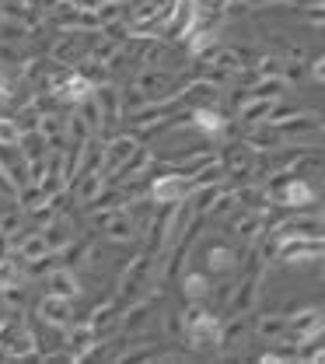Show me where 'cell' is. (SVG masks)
Segmentation results:
<instances>
[{
	"instance_id": "1",
	"label": "cell",
	"mask_w": 325,
	"mask_h": 364,
	"mask_svg": "<svg viewBox=\"0 0 325 364\" xmlns=\"http://www.w3.org/2000/svg\"><path fill=\"white\" fill-rule=\"evenodd\" d=\"M94 221L101 225V231H105V238H109V242H119V245L137 242V235H140V225L133 221V214H130V210H123V207L101 210V214H94Z\"/></svg>"
},
{
	"instance_id": "2",
	"label": "cell",
	"mask_w": 325,
	"mask_h": 364,
	"mask_svg": "<svg viewBox=\"0 0 325 364\" xmlns=\"http://www.w3.org/2000/svg\"><path fill=\"white\" fill-rule=\"evenodd\" d=\"M150 200L158 207H172V203H186V196L192 193V176L186 172H172V176H161V179L150 182Z\"/></svg>"
},
{
	"instance_id": "3",
	"label": "cell",
	"mask_w": 325,
	"mask_h": 364,
	"mask_svg": "<svg viewBox=\"0 0 325 364\" xmlns=\"http://www.w3.org/2000/svg\"><path fill=\"white\" fill-rule=\"evenodd\" d=\"M266 196L277 200L280 207H308V203H315V189H312L308 182L287 179V176H280V182H273V186L266 189Z\"/></svg>"
},
{
	"instance_id": "4",
	"label": "cell",
	"mask_w": 325,
	"mask_h": 364,
	"mask_svg": "<svg viewBox=\"0 0 325 364\" xmlns=\"http://www.w3.org/2000/svg\"><path fill=\"white\" fill-rule=\"evenodd\" d=\"M140 144H137V136H130V134H123V136H116V140H109V147H105V161H101V176H105V182L112 179L126 161H130V154L137 151Z\"/></svg>"
},
{
	"instance_id": "5",
	"label": "cell",
	"mask_w": 325,
	"mask_h": 364,
	"mask_svg": "<svg viewBox=\"0 0 325 364\" xmlns=\"http://www.w3.org/2000/svg\"><path fill=\"white\" fill-rule=\"evenodd\" d=\"M322 130V116H315V112H294L290 119H283L277 123V134L280 140H304V136H315Z\"/></svg>"
},
{
	"instance_id": "6",
	"label": "cell",
	"mask_w": 325,
	"mask_h": 364,
	"mask_svg": "<svg viewBox=\"0 0 325 364\" xmlns=\"http://www.w3.org/2000/svg\"><path fill=\"white\" fill-rule=\"evenodd\" d=\"M39 318L46 322V326H70V318H74V309H70V298H60V294H46L43 301H39Z\"/></svg>"
},
{
	"instance_id": "7",
	"label": "cell",
	"mask_w": 325,
	"mask_h": 364,
	"mask_svg": "<svg viewBox=\"0 0 325 364\" xmlns=\"http://www.w3.org/2000/svg\"><path fill=\"white\" fill-rule=\"evenodd\" d=\"M46 294H60V298H77L81 294V280H77V273L74 270H67V267H53L46 277Z\"/></svg>"
},
{
	"instance_id": "8",
	"label": "cell",
	"mask_w": 325,
	"mask_h": 364,
	"mask_svg": "<svg viewBox=\"0 0 325 364\" xmlns=\"http://www.w3.org/2000/svg\"><path fill=\"white\" fill-rule=\"evenodd\" d=\"M53 91H56V98H63V102H84L88 95H94L92 81H88L84 74H67V77H60V81L53 85Z\"/></svg>"
},
{
	"instance_id": "9",
	"label": "cell",
	"mask_w": 325,
	"mask_h": 364,
	"mask_svg": "<svg viewBox=\"0 0 325 364\" xmlns=\"http://www.w3.org/2000/svg\"><path fill=\"white\" fill-rule=\"evenodd\" d=\"M270 112H273V98H255V95H248V102H241V109H238V119H241L245 127H259V123L270 119Z\"/></svg>"
},
{
	"instance_id": "10",
	"label": "cell",
	"mask_w": 325,
	"mask_h": 364,
	"mask_svg": "<svg viewBox=\"0 0 325 364\" xmlns=\"http://www.w3.org/2000/svg\"><path fill=\"white\" fill-rule=\"evenodd\" d=\"M168 70H158V67H147L143 74L137 77V91L140 95H147L150 102H158V98H165V88H168Z\"/></svg>"
},
{
	"instance_id": "11",
	"label": "cell",
	"mask_w": 325,
	"mask_h": 364,
	"mask_svg": "<svg viewBox=\"0 0 325 364\" xmlns=\"http://www.w3.org/2000/svg\"><path fill=\"white\" fill-rule=\"evenodd\" d=\"M14 252L28 263V259H39V256H46L53 249H49V242H46V231H32L25 238H14Z\"/></svg>"
},
{
	"instance_id": "12",
	"label": "cell",
	"mask_w": 325,
	"mask_h": 364,
	"mask_svg": "<svg viewBox=\"0 0 325 364\" xmlns=\"http://www.w3.org/2000/svg\"><path fill=\"white\" fill-rule=\"evenodd\" d=\"M192 127L206 136H221L228 130V119L221 112H214V109H192Z\"/></svg>"
},
{
	"instance_id": "13",
	"label": "cell",
	"mask_w": 325,
	"mask_h": 364,
	"mask_svg": "<svg viewBox=\"0 0 325 364\" xmlns=\"http://www.w3.org/2000/svg\"><path fill=\"white\" fill-rule=\"evenodd\" d=\"M94 102H98V109H101V127H112V123H119V116H123V105H119V95L112 88L98 91L94 95Z\"/></svg>"
},
{
	"instance_id": "14",
	"label": "cell",
	"mask_w": 325,
	"mask_h": 364,
	"mask_svg": "<svg viewBox=\"0 0 325 364\" xmlns=\"http://www.w3.org/2000/svg\"><path fill=\"white\" fill-rule=\"evenodd\" d=\"M94 340H98V329H94L92 322H84V326H70V333H67V347H74V350H81V354L92 350Z\"/></svg>"
},
{
	"instance_id": "15",
	"label": "cell",
	"mask_w": 325,
	"mask_h": 364,
	"mask_svg": "<svg viewBox=\"0 0 325 364\" xmlns=\"http://www.w3.org/2000/svg\"><path fill=\"white\" fill-rule=\"evenodd\" d=\"M255 333H259L263 340L273 343V340H283V336L290 333V322H287L283 316H263L259 322H255Z\"/></svg>"
},
{
	"instance_id": "16",
	"label": "cell",
	"mask_w": 325,
	"mask_h": 364,
	"mask_svg": "<svg viewBox=\"0 0 325 364\" xmlns=\"http://www.w3.org/2000/svg\"><path fill=\"white\" fill-rule=\"evenodd\" d=\"M252 301H255V277H245V280L238 284V291L231 294V312L234 316L248 312V309H252Z\"/></svg>"
},
{
	"instance_id": "17",
	"label": "cell",
	"mask_w": 325,
	"mask_h": 364,
	"mask_svg": "<svg viewBox=\"0 0 325 364\" xmlns=\"http://www.w3.org/2000/svg\"><path fill=\"white\" fill-rule=\"evenodd\" d=\"M21 280H25V267H21V263H14L11 256H4V259H0V291L18 287Z\"/></svg>"
},
{
	"instance_id": "18",
	"label": "cell",
	"mask_w": 325,
	"mask_h": 364,
	"mask_svg": "<svg viewBox=\"0 0 325 364\" xmlns=\"http://www.w3.org/2000/svg\"><path fill=\"white\" fill-rule=\"evenodd\" d=\"M182 291H186L189 301H203V298L210 294V280H206L203 273H189L186 280H182Z\"/></svg>"
},
{
	"instance_id": "19",
	"label": "cell",
	"mask_w": 325,
	"mask_h": 364,
	"mask_svg": "<svg viewBox=\"0 0 325 364\" xmlns=\"http://www.w3.org/2000/svg\"><path fill=\"white\" fill-rule=\"evenodd\" d=\"M147 273H150V256H140V259H133V267L123 273V284H119V287H123V291H130L133 284H143V277H147Z\"/></svg>"
},
{
	"instance_id": "20",
	"label": "cell",
	"mask_w": 325,
	"mask_h": 364,
	"mask_svg": "<svg viewBox=\"0 0 325 364\" xmlns=\"http://www.w3.org/2000/svg\"><path fill=\"white\" fill-rule=\"evenodd\" d=\"M206 259H210V270L224 273V270H231L234 267V259H238V256H234V249H228V245H214Z\"/></svg>"
},
{
	"instance_id": "21",
	"label": "cell",
	"mask_w": 325,
	"mask_h": 364,
	"mask_svg": "<svg viewBox=\"0 0 325 364\" xmlns=\"http://www.w3.org/2000/svg\"><path fill=\"white\" fill-rule=\"evenodd\" d=\"M21 123L18 119H0V147H21Z\"/></svg>"
},
{
	"instance_id": "22",
	"label": "cell",
	"mask_w": 325,
	"mask_h": 364,
	"mask_svg": "<svg viewBox=\"0 0 325 364\" xmlns=\"http://www.w3.org/2000/svg\"><path fill=\"white\" fill-rule=\"evenodd\" d=\"M92 130H94V127L84 119V116H81V112H74V116L67 119V134H70V140H74V144H84V140L92 136Z\"/></svg>"
},
{
	"instance_id": "23",
	"label": "cell",
	"mask_w": 325,
	"mask_h": 364,
	"mask_svg": "<svg viewBox=\"0 0 325 364\" xmlns=\"http://www.w3.org/2000/svg\"><path fill=\"white\" fill-rule=\"evenodd\" d=\"M245 318H231L228 326H221V347H238L241 336H245Z\"/></svg>"
},
{
	"instance_id": "24",
	"label": "cell",
	"mask_w": 325,
	"mask_h": 364,
	"mask_svg": "<svg viewBox=\"0 0 325 364\" xmlns=\"http://www.w3.org/2000/svg\"><path fill=\"white\" fill-rule=\"evenodd\" d=\"M234 231H238L241 238H259V235H263V218H259V210H252L248 218H241V221L234 225Z\"/></svg>"
},
{
	"instance_id": "25",
	"label": "cell",
	"mask_w": 325,
	"mask_h": 364,
	"mask_svg": "<svg viewBox=\"0 0 325 364\" xmlns=\"http://www.w3.org/2000/svg\"><path fill=\"white\" fill-rule=\"evenodd\" d=\"M11 252H14V235H11L7 228H0V259L11 256Z\"/></svg>"
},
{
	"instance_id": "26",
	"label": "cell",
	"mask_w": 325,
	"mask_h": 364,
	"mask_svg": "<svg viewBox=\"0 0 325 364\" xmlns=\"http://www.w3.org/2000/svg\"><path fill=\"white\" fill-rule=\"evenodd\" d=\"M312 77H315V81H322V85H325V56H322V60H315V63H312Z\"/></svg>"
},
{
	"instance_id": "27",
	"label": "cell",
	"mask_w": 325,
	"mask_h": 364,
	"mask_svg": "<svg viewBox=\"0 0 325 364\" xmlns=\"http://www.w3.org/2000/svg\"><path fill=\"white\" fill-rule=\"evenodd\" d=\"M7 98H11V85H7V77L0 74V105H4Z\"/></svg>"
},
{
	"instance_id": "28",
	"label": "cell",
	"mask_w": 325,
	"mask_h": 364,
	"mask_svg": "<svg viewBox=\"0 0 325 364\" xmlns=\"http://www.w3.org/2000/svg\"><path fill=\"white\" fill-rule=\"evenodd\" d=\"M322 4H325V0H322Z\"/></svg>"
}]
</instances>
